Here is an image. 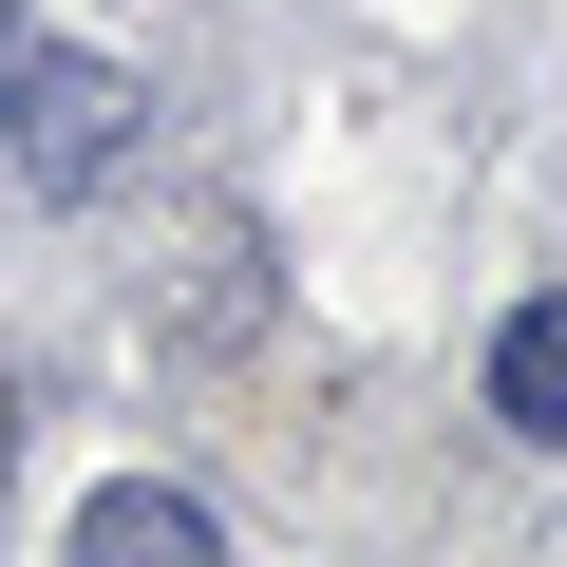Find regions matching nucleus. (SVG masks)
<instances>
[{
    "label": "nucleus",
    "mask_w": 567,
    "mask_h": 567,
    "mask_svg": "<svg viewBox=\"0 0 567 567\" xmlns=\"http://www.w3.org/2000/svg\"><path fill=\"white\" fill-rule=\"evenodd\" d=\"M133 133H152V95L95 58V39H0V152H20V189H58V208H95L114 171H133Z\"/></svg>",
    "instance_id": "1"
},
{
    "label": "nucleus",
    "mask_w": 567,
    "mask_h": 567,
    "mask_svg": "<svg viewBox=\"0 0 567 567\" xmlns=\"http://www.w3.org/2000/svg\"><path fill=\"white\" fill-rule=\"evenodd\" d=\"M265 322V246H246V208H189V246H171V341H246Z\"/></svg>",
    "instance_id": "2"
},
{
    "label": "nucleus",
    "mask_w": 567,
    "mask_h": 567,
    "mask_svg": "<svg viewBox=\"0 0 567 567\" xmlns=\"http://www.w3.org/2000/svg\"><path fill=\"white\" fill-rule=\"evenodd\" d=\"M492 416L567 454V303H511V341H492Z\"/></svg>",
    "instance_id": "3"
},
{
    "label": "nucleus",
    "mask_w": 567,
    "mask_h": 567,
    "mask_svg": "<svg viewBox=\"0 0 567 567\" xmlns=\"http://www.w3.org/2000/svg\"><path fill=\"white\" fill-rule=\"evenodd\" d=\"M76 548H95V567H208V511H189V492H95Z\"/></svg>",
    "instance_id": "4"
},
{
    "label": "nucleus",
    "mask_w": 567,
    "mask_h": 567,
    "mask_svg": "<svg viewBox=\"0 0 567 567\" xmlns=\"http://www.w3.org/2000/svg\"><path fill=\"white\" fill-rule=\"evenodd\" d=\"M0 492H20V379H0Z\"/></svg>",
    "instance_id": "5"
}]
</instances>
